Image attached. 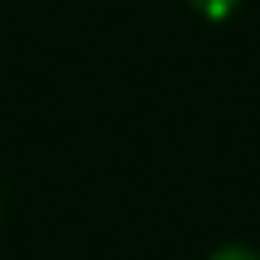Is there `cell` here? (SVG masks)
<instances>
[{
    "label": "cell",
    "mask_w": 260,
    "mask_h": 260,
    "mask_svg": "<svg viewBox=\"0 0 260 260\" xmlns=\"http://www.w3.org/2000/svg\"><path fill=\"white\" fill-rule=\"evenodd\" d=\"M188 5H193L203 19H226V15H236L241 0H188Z\"/></svg>",
    "instance_id": "1"
},
{
    "label": "cell",
    "mask_w": 260,
    "mask_h": 260,
    "mask_svg": "<svg viewBox=\"0 0 260 260\" xmlns=\"http://www.w3.org/2000/svg\"><path fill=\"white\" fill-rule=\"evenodd\" d=\"M212 260H260V255L251 251V246H236L232 241V246H222V251H212Z\"/></svg>",
    "instance_id": "2"
}]
</instances>
